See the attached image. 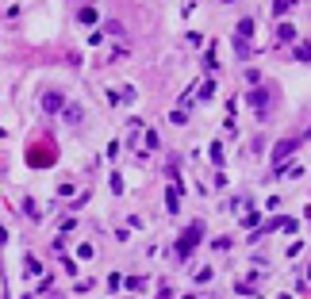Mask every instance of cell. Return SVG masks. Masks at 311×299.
<instances>
[{"instance_id":"cell-1","label":"cell","mask_w":311,"mask_h":299,"mask_svg":"<svg viewBox=\"0 0 311 299\" xmlns=\"http://www.w3.org/2000/svg\"><path fill=\"white\" fill-rule=\"evenodd\" d=\"M200 234H204V223H188V230H181V238H177V257H192L196 242H200Z\"/></svg>"},{"instance_id":"cell-2","label":"cell","mask_w":311,"mask_h":299,"mask_svg":"<svg viewBox=\"0 0 311 299\" xmlns=\"http://www.w3.org/2000/svg\"><path fill=\"white\" fill-rule=\"evenodd\" d=\"M269 100H273V92H269V88H250V92H246V104H250L257 115L269 112Z\"/></svg>"},{"instance_id":"cell-3","label":"cell","mask_w":311,"mask_h":299,"mask_svg":"<svg viewBox=\"0 0 311 299\" xmlns=\"http://www.w3.org/2000/svg\"><path fill=\"white\" fill-rule=\"evenodd\" d=\"M62 108H65V96L62 92H43V112L46 115H58Z\"/></svg>"},{"instance_id":"cell-4","label":"cell","mask_w":311,"mask_h":299,"mask_svg":"<svg viewBox=\"0 0 311 299\" xmlns=\"http://www.w3.org/2000/svg\"><path fill=\"white\" fill-rule=\"evenodd\" d=\"M292 154H296V138H284V142H277V150H273V165L288 161Z\"/></svg>"},{"instance_id":"cell-5","label":"cell","mask_w":311,"mask_h":299,"mask_svg":"<svg viewBox=\"0 0 311 299\" xmlns=\"http://www.w3.org/2000/svg\"><path fill=\"white\" fill-rule=\"evenodd\" d=\"M77 23H85V27H96V23H100L96 8H81V12H77Z\"/></svg>"},{"instance_id":"cell-6","label":"cell","mask_w":311,"mask_h":299,"mask_svg":"<svg viewBox=\"0 0 311 299\" xmlns=\"http://www.w3.org/2000/svg\"><path fill=\"white\" fill-rule=\"evenodd\" d=\"M277 39H281V43H292V39H296V27H292V23H281V27H277Z\"/></svg>"},{"instance_id":"cell-7","label":"cell","mask_w":311,"mask_h":299,"mask_svg":"<svg viewBox=\"0 0 311 299\" xmlns=\"http://www.w3.org/2000/svg\"><path fill=\"white\" fill-rule=\"evenodd\" d=\"M165 207H169V211H181V196H177V188H169V192H165Z\"/></svg>"},{"instance_id":"cell-8","label":"cell","mask_w":311,"mask_h":299,"mask_svg":"<svg viewBox=\"0 0 311 299\" xmlns=\"http://www.w3.org/2000/svg\"><path fill=\"white\" fill-rule=\"evenodd\" d=\"M235 31H238V39H250V35H253V19H242Z\"/></svg>"},{"instance_id":"cell-9","label":"cell","mask_w":311,"mask_h":299,"mask_svg":"<svg viewBox=\"0 0 311 299\" xmlns=\"http://www.w3.org/2000/svg\"><path fill=\"white\" fill-rule=\"evenodd\" d=\"M62 112H65V123H81V108H69V104H65Z\"/></svg>"},{"instance_id":"cell-10","label":"cell","mask_w":311,"mask_h":299,"mask_svg":"<svg viewBox=\"0 0 311 299\" xmlns=\"http://www.w3.org/2000/svg\"><path fill=\"white\" fill-rule=\"evenodd\" d=\"M207 154H211V161H215V169H219V165H223V146H219V142H211V150H207Z\"/></svg>"},{"instance_id":"cell-11","label":"cell","mask_w":311,"mask_h":299,"mask_svg":"<svg viewBox=\"0 0 311 299\" xmlns=\"http://www.w3.org/2000/svg\"><path fill=\"white\" fill-rule=\"evenodd\" d=\"M296 58H300V61H311V43H300L296 46Z\"/></svg>"},{"instance_id":"cell-12","label":"cell","mask_w":311,"mask_h":299,"mask_svg":"<svg viewBox=\"0 0 311 299\" xmlns=\"http://www.w3.org/2000/svg\"><path fill=\"white\" fill-rule=\"evenodd\" d=\"M288 8H292V0H273V15H284Z\"/></svg>"},{"instance_id":"cell-13","label":"cell","mask_w":311,"mask_h":299,"mask_svg":"<svg viewBox=\"0 0 311 299\" xmlns=\"http://www.w3.org/2000/svg\"><path fill=\"white\" fill-rule=\"evenodd\" d=\"M104 31H108V35H123V23H119V19H108V23H104Z\"/></svg>"},{"instance_id":"cell-14","label":"cell","mask_w":311,"mask_h":299,"mask_svg":"<svg viewBox=\"0 0 311 299\" xmlns=\"http://www.w3.org/2000/svg\"><path fill=\"white\" fill-rule=\"evenodd\" d=\"M39 272H43V265H39L35 257H27V276H39Z\"/></svg>"},{"instance_id":"cell-15","label":"cell","mask_w":311,"mask_h":299,"mask_svg":"<svg viewBox=\"0 0 311 299\" xmlns=\"http://www.w3.org/2000/svg\"><path fill=\"white\" fill-rule=\"evenodd\" d=\"M4 242H8V230H4V227H0V245H4Z\"/></svg>"},{"instance_id":"cell-16","label":"cell","mask_w":311,"mask_h":299,"mask_svg":"<svg viewBox=\"0 0 311 299\" xmlns=\"http://www.w3.org/2000/svg\"><path fill=\"white\" fill-rule=\"evenodd\" d=\"M181 299H196V296H181Z\"/></svg>"},{"instance_id":"cell-17","label":"cell","mask_w":311,"mask_h":299,"mask_svg":"<svg viewBox=\"0 0 311 299\" xmlns=\"http://www.w3.org/2000/svg\"><path fill=\"white\" fill-rule=\"evenodd\" d=\"M223 4H235V0H223Z\"/></svg>"},{"instance_id":"cell-18","label":"cell","mask_w":311,"mask_h":299,"mask_svg":"<svg viewBox=\"0 0 311 299\" xmlns=\"http://www.w3.org/2000/svg\"><path fill=\"white\" fill-rule=\"evenodd\" d=\"M308 276H311V265H308Z\"/></svg>"},{"instance_id":"cell-19","label":"cell","mask_w":311,"mask_h":299,"mask_svg":"<svg viewBox=\"0 0 311 299\" xmlns=\"http://www.w3.org/2000/svg\"><path fill=\"white\" fill-rule=\"evenodd\" d=\"M308 138H311V130H308Z\"/></svg>"},{"instance_id":"cell-20","label":"cell","mask_w":311,"mask_h":299,"mask_svg":"<svg viewBox=\"0 0 311 299\" xmlns=\"http://www.w3.org/2000/svg\"><path fill=\"white\" fill-rule=\"evenodd\" d=\"M281 299H288V296H281Z\"/></svg>"}]
</instances>
